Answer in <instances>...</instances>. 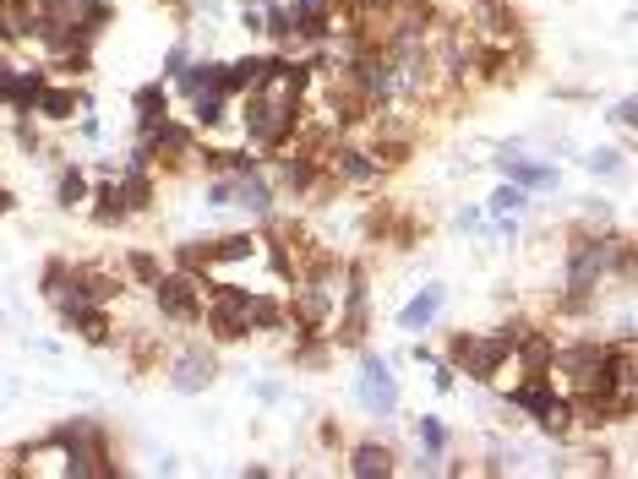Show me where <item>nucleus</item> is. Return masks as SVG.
<instances>
[{
	"mask_svg": "<svg viewBox=\"0 0 638 479\" xmlns=\"http://www.w3.org/2000/svg\"><path fill=\"white\" fill-rule=\"evenodd\" d=\"M164 376H170L175 392H208V387L218 381V354H213V343H202V338L180 343V349L164 360Z\"/></svg>",
	"mask_w": 638,
	"mask_h": 479,
	"instance_id": "f8f14e48",
	"label": "nucleus"
},
{
	"mask_svg": "<svg viewBox=\"0 0 638 479\" xmlns=\"http://www.w3.org/2000/svg\"><path fill=\"white\" fill-rule=\"evenodd\" d=\"M88 191H93V186H88V175H83L77 164H66V169L55 175V207H61V213L88 207Z\"/></svg>",
	"mask_w": 638,
	"mask_h": 479,
	"instance_id": "2f4dec72",
	"label": "nucleus"
},
{
	"mask_svg": "<svg viewBox=\"0 0 638 479\" xmlns=\"http://www.w3.org/2000/svg\"><path fill=\"white\" fill-rule=\"evenodd\" d=\"M208 202L213 207H246V213L267 218L273 202H278V191H273L267 169H251V175H208Z\"/></svg>",
	"mask_w": 638,
	"mask_h": 479,
	"instance_id": "6e6552de",
	"label": "nucleus"
},
{
	"mask_svg": "<svg viewBox=\"0 0 638 479\" xmlns=\"http://www.w3.org/2000/svg\"><path fill=\"white\" fill-rule=\"evenodd\" d=\"M137 142H148V153H153V169H159V175H186V169H197V148H202V131H197L191 121L170 115L164 126L142 131Z\"/></svg>",
	"mask_w": 638,
	"mask_h": 479,
	"instance_id": "39448f33",
	"label": "nucleus"
},
{
	"mask_svg": "<svg viewBox=\"0 0 638 479\" xmlns=\"http://www.w3.org/2000/svg\"><path fill=\"white\" fill-rule=\"evenodd\" d=\"M316 436H323V446H345V430L334 419H323V430H316Z\"/></svg>",
	"mask_w": 638,
	"mask_h": 479,
	"instance_id": "79ce46f5",
	"label": "nucleus"
},
{
	"mask_svg": "<svg viewBox=\"0 0 638 479\" xmlns=\"http://www.w3.org/2000/svg\"><path fill=\"white\" fill-rule=\"evenodd\" d=\"M497 164H502V175H508L513 186H524V191L556 186V169H551V164H535V159H518V153H502Z\"/></svg>",
	"mask_w": 638,
	"mask_h": 479,
	"instance_id": "bb28decb",
	"label": "nucleus"
},
{
	"mask_svg": "<svg viewBox=\"0 0 638 479\" xmlns=\"http://www.w3.org/2000/svg\"><path fill=\"white\" fill-rule=\"evenodd\" d=\"M45 83H50V66H17V72H12V93H7V110H12V115H34V104H39Z\"/></svg>",
	"mask_w": 638,
	"mask_h": 479,
	"instance_id": "b1692460",
	"label": "nucleus"
},
{
	"mask_svg": "<svg viewBox=\"0 0 638 479\" xmlns=\"http://www.w3.org/2000/svg\"><path fill=\"white\" fill-rule=\"evenodd\" d=\"M257 256H262V235H251V229L213 240V267H240V262H257Z\"/></svg>",
	"mask_w": 638,
	"mask_h": 479,
	"instance_id": "a878e982",
	"label": "nucleus"
},
{
	"mask_svg": "<svg viewBox=\"0 0 638 479\" xmlns=\"http://www.w3.org/2000/svg\"><path fill=\"white\" fill-rule=\"evenodd\" d=\"M208 283H213V278H197V273H180V267L159 273V278H153V305H159V316H164L170 327H197V322H202V305H208Z\"/></svg>",
	"mask_w": 638,
	"mask_h": 479,
	"instance_id": "20e7f679",
	"label": "nucleus"
},
{
	"mask_svg": "<svg viewBox=\"0 0 638 479\" xmlns=\"http://www.w3.org/2000/svg\"><path fill=\"white\" fill-rule=\"evenodd\" d=\"M470 17H475V34L486 45H518V34H524L513 0H470Z\"/></svg>",
	"mask_w": 638,
	"mask_h": 479,
	"instance_id": "ddd939ff",
	"label": "nucleus"
},
{
	"mask_svg": "<svg viewBox=\"0 0 638 479\" xmlns=\"http://www.w3.org/2000/svg\"><path fill=\"white\" fill-rule=\"evenodd\" d=\"M524 202H529V191L513 186V180H502V186L491 191V218H513V213H524Z\"/></svg>",
	"mask_w": 638,
	"mask_h": 479,
	"instance_id": "c9c22d12",
	"label": "nucleus"
},
{
	"mask_svg": "<svg viewBox=\"0 0 638 479\" xmlns=\"http://www.w3.org/2000/svg\"><path fill=\"white\" fill-rule=\"evenodd\" d=\"M50 72H61V83H83L88 72H93V50H61V55H50Z\"/></svg>",
	"mask_w": 638,
	"mask_h": 479,
	"instance_id": "72a5a7b5",
	"label": "nucleus"
},
{
	"mask_svg": "<svg viewBox=\"0 0 638 479\" xmlns=\"http://www.w3.org/2000/svg\"><path fill=\"white\" fill-rule=\"evenodd\" d=\"M12 207H17V197H12V191H7V186H0V218H7V213H12Z\"/></svg>",
	"mask_w": 638,
	"mask_h": 479,
	"instance_id": "a18cd8bd",
	"label": "nucleus"
},
{
	"mask_svg": "<svg viewBox=\"0 0 638 479\" xmlns=\"http://www.w3.org/2000/svg\"><path fill=\"white\" fill-rule=\"evenodd\" d=\"M442 305H448V289H442V283H426V289L399 311V327H404V332H426V327L442 316Z\"/></svg>",
	"mask_w": 638,
	"mask_h": 479,
	"instance_id": "393cba45",
	"label": "nucleus"
},
{
	"mask_svg": "<svg viewBox=\"0 0 638 479\" xmlns=\"http://www.w3.org/2000/svg\"><path fill=\"white\" fill-rule=\"evenodd\" d=\"M170 93L197 99V93H224V61H186L180 77L170 83Z\"/></svg>",
	"mask_w": 638,
	"mask_h": 479,
	"instance_id": "5701e85b",
	"label": "nucleus"
},
{
	"mask_svg": "<svg viewBox=\"0 0 638 479\" xmlns=\"http://www.w3.org/2000/svg\"><path fill=\"white\" fill-rule=\"evenodd\" d=\"M240 28L251 39H262V7H257V0H246V7H240Z\"/></svg>",
	"mask_w": 638,
	"mask_h": 479,
	"instance_id": "4c0bfd02",
	"label": "nucleus"
},
{
	"mask_svg": "<svg viewBox=\"0 0 638 479\" xmlns=\"http://www.w3.org/2000/svg\"><path fill=\"white\" fill-rule=\"evenodd\" d=\"M132 115H137V137H142V131H153V126H164V121L175 115V93H170V83H164V77L142 83V88L132 93Z\"/></svg>",
	"mask_w": 638,
	"mask_h": 479,
	"instance_id": "6ab92c4d",
	"label": "nucleus"
},
{
	"mask_svg": "<svg viewBox=\"0 0 638 479\" xmlns=\"http://www.w3.org/2000/svg\"><path fill=\"white\" fill-rule=\"evenodd\" d=\"M611 126H622V131H627V126H633V99H622V104H616V110H611Z\"/></svg>",
	"mask_w": 638,
	"mask_h": 479,
	"instance_id": "37998d69",
	"label": "nucleus"
},
{
	"mask_svg": "<svg viewBox=\"0 0 638 479\" xmlns=\"http://www.w3.org/2000/svg\"><path fill=\"white\" fill-rule=\"evenodd\" d=\"M355 354H361V376H355L361 408L377 414V419H393V414H399V381H393V365H388L383 354H372L366 343H361Z\"/></svg>",
	"mask_w": 638,
	"mask_h": 479,
	"instance_id": "9b49d317",
	"label": "nucleus"
},
{
	"mask_svg": "<svg viewBox=\"0 0 638 479\" xmlns=\"http://www.w3.org/2000/svg\"><path fill=\"white\" fill-rule=\"evenodd\" d=\"M459 376H470V381H480V387H491L508 365H513V338L502 332V327H491V332H453L448 338V354H442Z\"/></svg>",
	"mask_w": 638,
	"mask_h": 479,
	"instance_id": "f03ea898",
	"label": "nucleus"
},
{
	"mask_svg": "<svg viewBox=\"0 0 638 479\" xmlns=\"http://www.w3.org/2000/svg\"><path fill=\"white\" fill-rule=\"evenodd\" d=\"M240 7H246V0H240Z\"/></svg>",
	"mask_w": 638,
	"mask_h": 479,
	"instance_id": "49530a36",
	"label": "nucleus"
},
{
	"mask_svg": "<svg viewBox=\"0 0 638 479\" xmlns=\"http://www.w3.org/2000/svg\"><path fill=\"white\" fill-rule=\"evenodd\" d=\"M535 430L540 436H551V441H573L578 436V425H573V403H567V392H556L540 414H535Z\"/></svg>",
	"mask_w": 638,
	"mask_h": 479,
	"instance_id": "c85d7f7f",
	"label": "nucleus"
},
{
	"mask_svg": "<svg viewBox=\"0 0 638 479\" xmlns=\"http://www.w3.org/2000/svg\"><path fill=\"white\" fill-rule=\"evenodd\" d=\"M186 61H191V50H186V45H175V50H170V55H164V83H175V77H180V66H186Z\"/></svg>",
	"mask_w": 638,
	"mask_h": 479,
	"instance_id": "58836bf2",
	"label": "nucleus"
},
{
	"mask_svg": "<svg viewBox=\"0 0 638 479\" xmlns=\"http://www.w3.org/2000/svg\"><path fill=\"white\" fill-rule=\"evenodd\" d=\"M556 392H562V387H556V376H551V370H518V381L508 387V408H518L524 419H535Z\"/></svg>",
	"mask_w": 638,
	"mask_h": 479,
	"instance_id": "a211bd4d",
	"label": "nucleus"
},
{
	"mask_svg": "<svg viewBox=\"0 0 638 479\" xmlns=\"http://www.w3.org/2000/svg\"><path fill=\"white\" fill-rule=\"evenodd\" d=\"M186 104H191V115H186V121H191L197 131H218V126L229 121V110H235V99H229V93H197V99H186Z\"/></svg>",
	"mask_w": 638,
	"mask_h": 479,
	"instance_id": "c756f323",
	"label": "nucleus"
},
{
	"mask_svg": "<svg viewBox=\"0 0 638 479\" xmlns=\"http://www.w3.org/2000/svg\"><path fill=\"white\" fill-rule=\"evenodd\" d=\"M17 148H28V153H39V126H34L28 115H17Z\"/></svg>",
	"mask_w": 638,
	"mask_h": 479,
	"instance_id": "ea45409f",
	"label": "nucleus"
},
{
	"mask_svg": "<svg viewBox=\"0 0 638 479\" xmlns=\"http://www.w3.org/2000/svg\"><path fill=\"white\" fill-rule=\"evenodd\" d=\"M66 278H72V262H66V256H50V262H45V278H39V294L55 305V300L66 294Z\"/></svg>",
	"mask_w": 638,
	"mask_h": 479,
	"instance_id": "e433bc0d",
	"label": "nucleus"
},
{
	"mask_svg": "<svg viewBox=\"0 0 638 479\" xmlns=\"http://www.w3.org/2000/svg\"><path fill=\"white\" fill-rule=\"evenodd\" d=\"M246 316H251V332H289V311H284V300H278V294H262V289H251V305H246Z\"/></svg>",
	"mask_w": 638,
	"mask_h": 479,
	"instance_id": "cd10ccee",
	"label": "nucleus"
},
{
	"mask_svg": "<svg viewBox=\"0 0 638 479\" xmlns=\"http://www.w3.org/2000/svg\"><path fill=\"white\" fill-rule=\"evenodd\" d=\"M267 180H273V191L278 197H295V202H311L316 191H323V159L316 153H305V148H278V153H267Z\"/></svg>",
	"mask_w": 638,
	"mask_h": 479,
	"instance_id": "423d86ee",
	"label": "nucleus"
},
{
	"mask_svg": "<svg viewBox=\"0 0 638 479\" xmlns=\"http://www.w3.org/2000/svg\"><path fill=\"white\" fill-rule=\"evenodd\" d=\"M551 360H556V332H551L546 322H529V327L513 338V365H518V370H551Z\"/></svg>",
	"mask_w": 638,
	"mask_h": 479,
	"instance_id": "aec40b11",
	"label": "nucleus"
},
{
	"mask_svg": "<svg viewBox=\"0 0 638 479\" xmlns=\"http://www.w3.org/2000/svg\"><path fill=\"white\" fill-rule=\"evenodd\" d=\"M589 169H595V175H611V169H622V153H595Z\"/></svg>",
	"mask_w": 638,
	"mask_h": 479,
	"instance_id": "a19ab883",
	"label": "nucleus"
},
{
	"mask_svg": "<svg viewBox=\"0 0 638 479\" xmlns=\"http://www.w3.org/2000/svg\"><path fill=\"white\" fill-rule=\"evenodd\" d=\"M61 327H72L88 349H115L121 338V327H115V316H110V305H61Z\"/></svg>",
	"mask_w": 638,
	"mask_h": 479,
	"instance_id": "4468645a",
	"label": "nucleus"
},
{
	"mask_svg": "<svg viewBox=\"0 0 638 479\" xmlns=\"http://www.w3.org/2000/svg\"><path fill=\"white\" fill-rule=\"evenodd\" d=\"M611 338H556V360H551V376L562 392H589L595 376H600V360H605Z\"/></svg>",
	"mask_w": 638,
	"mask_h": 479,
	"instance_id": "0eeeda50",
	"label": "nucleus"
},
{
	"mask_svg": "<svg viewBox=\"0 0 638 479\" xmlns=\"http://www.w3.org/2000/svg\"><path fill=\"white\" fill-rule=\"evenodd\" d=\"M170 267L197 273V278H213V273H218V267H213V240H180V245L170 251Z\"/></svg>",
	"mask_w": 638,
	"mask_h": 479,
	"instance_id": "7c9ffc66",
	"label": "nucleus"
},
{
	"mask_svg": "<svg viewBox=\"0 0 638 479\" xmlns=\"http://www.w3.org/2000/svg\"><path fill=\"white\" fill-rule=\"evenodd\" d=\"M415 441H421V452H426V457H442V452H448V430H442V419H437V414H421V419H415Z\"/></svg>",
	"mask_w": 638,
	"mask_h": 479,
	"instance_id": "f704fd0d",
	"label": "nucleus"
},
{
	"mask_svg": "<svg viewBox=\"0 0 638 479\" xmlns=\"http://www.w3.org/2000/svg\"><path fill=\"white\" fill-rule=\"evenodd\" d=\"M305 115H311V99L284 93L278 83H262V88H251V93H240V99H235L240 137H246V148H257V153H278V148H289V142H295V131L305 126Z\"/></svg>",
	"mask_w": 638,
	"mask_h": 479,
	"instance_id": "f257e3e1",
	"label": "nucleus"
},
{
	"mask_svg": "<svg viewBox=\"0 0 638 479\" xmlns=\"http://www.w3.org/2000/svg\"><path fill=\"white\" fill-rule=\"evenodd\" d=\"M273 72H278V50H251V55H240V61H224V93L240 99V93L273 83Z\"/></svg>",
	"mask_w": 638,
	"mask_h": 479,
	"instance_id": "2eb2a0df",
	"label": "nucleus"
},
{
	"mask_svg": "<svg viewBox=\"0 0 638 479\" xmlns=\"http://www.w3.org/2000/svg\"><path fill=\"white\" fill-rule=\"evenodd\" d=\"M77 110H93L88 104V93L77 88V83H45V93H39V104H34V115L39 121H50V126H72L77 121Z\"/></svg>",
	"mask_w": 638,
	"mask_h": 479,
	"instance_id": "dca6fc26",
	"label": "nucleus"
},
{
	"mask_svg": "<svg viewBox=\"0 0 638 479\" xmlns=\"http://www.w3.org/2000/svg\"><path fill=\"white\" fill-rule=\"evenodd\" d=\"M126 278L115 273V267H104V262H72V278H66V294L55 300V311L61 305H115V300H126Z\"/></svg>",
	"mask_w": 638,
	"mask_h": 479,
	"instance_id": "1a4fd4ad",
	"label": "nucleus"
},
{
	"mask_svg": "<svg viewBox=\"0 0 638 479\" xmlns=\"http://www.w3.org/2000/svg\"><path fill=\"white\" fill-rule=\"evenodd\" d=\"M284 311H289V332H328V322L339 311V294H334V283L300 278V283H289Z\"/></svg>",
	"mask_w": 638,
	"mask_h": 479,
	"instance_id": "9d476101",
	"label": "nucleus"
},
{
	"mask_svg": "<svg viewBox=\"0 0 638 479\" xmlns=\"http://www.w3.org/2000/svg\"><path fill=\"white\" fill-rule=\"evenodd\" d=\"M12 72H17L12 61H0V110H7V93H12Z\"/></svg>",
	"mask_w": 638,
	"mask_h": 479,
	"instance_id": "c03bdc74",
	"label": "nucleus"
},
{
	"mask_svg": "<svg viewBox=\"0 0 638 479\" xmlns=\"http://www.w3.org/2000/svg\"><path fill=\"white\" fill-rule=\"evenodd\" d=\"M164 273V256H153V251H126V262H121V278L132 283V289H153V278Z\"/></svg>",
	"mask_w": 638,
	"mask_h": 479,
	"instance_id": "473e14b6",
	"label": "nucleus"
},
{
	"mask_svg": "<svg viewBox=\"0 0 638 479\" xmlns=\"http://www.w3.org/2000/svg\"><path fill=\"white\" fill-rule=\"evenodd\" d=\"M88 218H93L99 229H121V224H132V213H126V197H121L115 175H104V180L88 191Z\"/></svg>",
	"mask_w": 638,
	"mask_h": 479,
	"instance_id": "4be33fe9",
	"label": "nucleus"
},
{
	"mask_svg": "<svg viewBox=\"0 0 638 479\" xmlns=\"http://www.w3.org/2000/svg\"><path fill=\"white\" fill-rule=\"evenodd\" d=\"M246 305H251V289L246 283H208V305H202V322L197 327H208V343L213 349H229V343H246L251 338V316H246Z\"/></svg>",
	"mask_w": 638,
	"mask_h": 479,
	"instance_id": "7ed1b4c3",
	"label": "nucleus"
},
{
	"mask_svg": "<svg viewBox=\"0 0 638 479\" xmlns=\"http://www.w3.org/2000/svg\"><path fill=\"white\" fill-rule=\"evenodd\" d=\"M159 169H142V164H121V175H115V186H121V197H126V213L132 218H148L153 207H159Z\"/></svg>",
	"mask_w": 638,
	"mask_h": 479,
	"instance_id": "f3484780",
	"label": "nucleus"
},
{
	"mask_svg": "<svg viewBox=\"0 0 638 479\" xmlns=\"http://www.w3.org/2000/svg\"><path fill=\"white\" fill-rule=\"evenodd\" d=\"M345 474H355V479H388V474H399V452L388 441H355L350 457H345Z\"/></svg>",
	"mask_w": 638,
	"mask_h": 479,
	"instance_id": "412c9836",
	"label": "nucleus"
}]
</instances>
